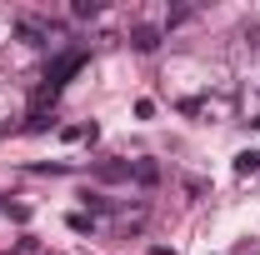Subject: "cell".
I'll list each match as a JSON object with an SVG mask.
<instances>
[{"label":"cell","instance_id":"cell-1","mask_svg":"<svg viewBox=\"0 0 260 255\" xmlns=\"http://www.w3.org/2000/svg\"><path fill=\"white\" fill-rule=\"evenodd\" d=\"M130 160H100L95 165V180H105V185H120V180H130Z\"/></svg>","mask_w":260,"mask_h":255},{"label":"cell","instance_id":"cell-2","mask_svg":"<svg viewBox=\"0 0 260 255\" xmlns=\"http://www.w3.org/2000/svg\"><path fill=\"white\" fill-rule=\"evenodd\" d=\"M15 35H20V40H25V45H45V25H40V20H30V15H25V20H15Z\"/></svg>","mask_w":260,"mask_h":255},{"label":"cell","instance_id":"cell-3","mask_svg":"<svg viewBox=\"0 0 260 255\" xmlns=\"http://www.w3.org/2000/svg\"><path fill=\"white\" fill-rule=\"evenodd\" d=\"M130 45H135V50H140V55H150V50H155V45H160V30H155V25H140V30L130 35Z\"/></svg>","mask_w":260,"mask_h":255},{"label":"cell","instance_id":"cell-4","mask_svg":"<svg viewBox=\"0 0 260 255\" xmlns=\"http://www.w3.org/2000/svg\"><path fill=\"white\" fill-rule=\"evenodd\" d=\"M130 180H140V185H155V180H160V165H155V160H135Z\"/></svg>","mask_w":260,"mask_h":255},{"label":"cell","instance_id":"cell-5","mask_svg":"<svg viewBox=\"0 0 260 255\" xmlns=\"http://www.w3.org/2000/svg\"><path fill=\"white\" fill-rule=\"evenodd\" d=\"M235 170H240V175H250V170H260V150H245V155L235 160Z\"/></svg>","mask_w":260,"mask_h":255},{"label":"cell","instance_id":"cell-6","mask_svg":"<svg viewBox=\"0 0 260 255\" xmlns=\"http://www.w3.org/2000/svg\"><path fill=\"white\" fill-rule=\"evenodd\" d=\"M70 230H80V235H85V230H95V220H90V215H80V210H75V215H70Z\"/></svg>","mask_w":260,"mask_h":255},{"label":"cell","instance_id":"cell-7","mask_svg":"<svg viewBox=\"0 0 260 255\" xmlns=\"http://www.w3.org/2000/svg\"><path fill=\"white\" fill-rule=\"evenodd\" d=\"M50 125H55V120H50L45 110H35V115H30V130H50Z\"/></svg>","mask_w":260,"mask_h":255},{"label":"cell","instance_id":"cell-8","mask_svg":"<svg viewBox=\"0 0 260 255\" xmlns=\"http://www.w3.org/2000/svg\"><path fill=\"white\" fill-rule=\"evenodd\" d=\"M150 255H170V250H160V245H150Z\"/></svg>","mask_w":260,"mask_h":255},{"label":"cell","instance_id":"cell-9","mask_svg":"<svg viewBox=\"0 0 260 255\" xmlns=\"http://www.w3.org/2000/svg\"><path fill=\"white\" fill-rule=\"evenodd\" d=\"M255 45H260V35H255Z\"/></svg>","mask_w":260,"mask_h":255}]
</instances>
